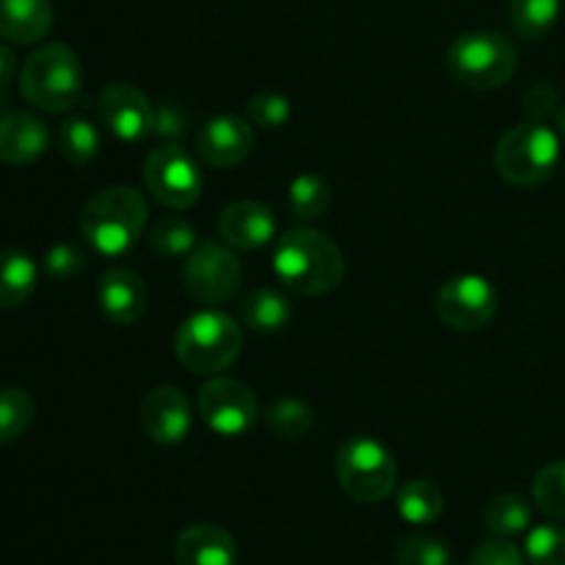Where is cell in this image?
I'll list each match as a JSON object with an SVG mask.
<instances>
[{"label": "cell", "instance_id": "22", "mask_svg": "<svg viewBox=\"0 0 565 565\" xmlns=\"http://www.w3.org/2000/svg\"><path fill=\"white\" fill-rule=\"evenodd\" d=\"M395 505L403 522L425 527V524H434L441 519V513H445V494L430 480H408L406 486L397 489Z\"/></svg>", "mask_w": 565, "mask_h": 565}, {"label": "cell", "instance_id": "25", "mask_svg": "<svg viewBox=\"0 0 565 565\" xmlns=\"http://www.w3.org/2000/svg\"><path fill=\"white\" fill-rule=\"evenodd\" d=\"M147 243L160 259H182L199 246V230L182 215H163L152 224Z\"/></svg>", "mask_w": 565, "mask_h": 565}, {"label": "cell", "instance_id": "4", "mask_svg": "<svg viewBox=\"0 0 565 565\" xmlns=\"http://www.w3.org/2000/svg\"><path fill=\"white\" fill-rule=\"evenodd\" d=\"M243 351V331L235 318L221 309L193 312L177 326L174 353L185 370L196 375H218L232 367Z\"/></svg>", "mask_w": 565, "mask_h": 565}, {"label": "cell", "instance_id": "19", "mask_svg": "<svg viewBox=\"0 0 565 565\" xmlns=\"http://www.w3.org/2000/svg\"><path fill=\"white\" fill-rule=\"evenodd\" d=\"M50 0H0V39L11 44L42 42L53 31Z\"/></svg>", "mask_w": 565, "mask_h": 565}, {"label": "cell", "instance_id": "36", "mask_svg": "<svg viewBox=\"0 0 565 565\" xmlns=\"http://www.w3.org/2000/svg\"><path fill=\"white\" fill-rule=\"evenodd\" d=\"M561 92L550 81H539L524 92V110L533 121H546L561 108Z\"/></svg>", "mask_w": 565, "mask_h": 565}, {"label": "cell", "instance_id": "30", "mask_svg": "<svg viewBox=\"0 0 565 565\" xmlns=\"http://www.w3.org/2000/svg\"><path fill=\"white\" fill-rule=\"evenodd\" d=\"M533 500L541 513L565 522V461H552L535 475Z\"/></svg>", "mask_w": 565, "mask_h": 565}, {"label": "cell", "instance_id": "32", "mask_svg": "<svg viewBox=\"0 0 565 565\" xmlns=\"http://www.w3.org/2000/svg\"><path fill=\"white\" fill-rule=\"evenodd\" d=\"M292 105L285 94L276 92H263L254 94L246 105V119L252 121L254 127H263V130H279L290 121Z\"/></svg>", "mask_w": 565, "mask_h": 565}, {"label": "cell", "instance_id": "18", "mask_svg": "<svg viewBox=\"0 0 565 565\" xmlns=\"http://www.w3.org/2000/svg\"><path fill=\"white\" fill-rule=\"evenodd\" d=\"M50 147V130L33 114H6L0 119V160L25 166L42 158Z\"/></svg>", "mask_w": 565, "mask_h": 565}, {"label": "cell", "instance_id": "17", "mask_svg": "<svg viewBox=\"0 0 565 565\" xmlns=\"http://www.w3.org/2000/svg\"><path fill=\"white\" fill-rule=\"evenodd\" d=\"M180 565H237V544L218 524H188L174 541Z\"/></svg>", "mask_w": 565, "mask_h": 565}, {"label": "cell", "instance_id": "24", "mask_svg": "<svg viewBox=\"0 0 565 565\" xmlns=\"http://www.w3.org/2000/svg\"><path fill=\"white\" fill-rule=\"evenodd\" d=\"M563 11V0H511L508 20L513 33L524 42H539L557 25Z\"/></svg>", "mask_w": 565, "mask_h": 565}, {"label": "cell", "instance_id": "23", "mask_svg": "<svg viewBox=\"0 0 565 565\" xmlns=\"http://www.w3.org/2000/svg\"><path fill=\"white\" fill-rule=\"evenodd\" d=\"M331 207V185L326 177L315 171H303L287 188V210L296 221H318L329 213Z\"/></svg>", "mask_w": 565, "mask_h": 565}, {"label": "cell", "instance_id": "16", "mask_svg": "<svg viewBox=\"0 0 565 565\" xmlns=\"http://www.w3.org/2000/svg\"><path fill=\"white\" fill-rule=\"evenodd\" d=\"M97 301L110 323L132 326L147 312L149 292L136 270L125 268V265H116V268L105 270L103 279H99Z\"/></svg>", "mask_w": 565, "mask_h": 565}, {"label": "cell", "instance_id": "31", "mask_svg": "<svg viewBox=\"0 0 565 565\" xmlns=\"http://www.w3.org/2000/svg\"><path fill=\"white\" fill-rule=\"evenodd\" d=\"M524 552L530 565H565V527L539 524L530 530Z\"/></svg>", "mask_w": 565, "mask_h": 565}, {"label": "cell", "instance_id": "27", "mask_svg": "<svg viewBox=\"0 0 565 565\" xmlns=\"http://www.w3.org/2000/svg\"><path fill=\"white\" fill-rule=\"evenodd\" d=\"M483 522L489 527L491 535L497 539H513V535H522L524 530L533 522V511H530L527 500L519 494H497L489 502L483 513Z\"/></svg>", "mask_w": 565, "mask_h": 565}, {"label": "cell", "instance_id": "13", "mask_svg": "<svg viewBox=\"0 0 565 565\" xmlns=\"http://www.w3.org/2000/svg\"><path fill=\"white\" fill-rule=\"evenodd\" d=\"M254 152V125L246 116L221 114L196 130V154L213 169H235Z\"/></svg>", "mask_w": 565, "mask_h": 565}, {"label": "cell", "instance_id": "8", "mask_svg": "<svg viewBox=\"0 0 565 565\" xmlns=\"http://www.w3.org/2000/svg\"><path fill=\"white\" fill-rule=\"evenodd\" d=\"M143 185L163 207L191 210L202 196V171L185 147L160 143L143 160Z\"/></svg>", "mask_w": 565, "mask_h": 565}, {"label": "cell", "instance_id": "12", "mask_svg": "<svg viewBox=\"0 0 565 565\" xmlns=\"http://www.w3.org/2000/svg\"><path fill=\"white\" fill-rule=\"evenodd\" d=\"M97 114L119 141L136 143L152 136L154 105L149 103L141 88L130 86V83L105 86L97 99Z\"/></svg>", "mask_w": 565, "mask_h": 565}, {"label": "cell", "instance_id": "15", "mask_svg": "<svg viewBox=\"0 0 565 565\" xmlns=\"http://www.w3.org/2000/svg\"><path fill=\"white\" fill-rule=\"evenodd\" d=\"M276 232H279V224H276L274 210L257 199H237L230 207H224L218 218L221 241L241 252H257L268 246Z\"/></svg>", "mask_w": 565, "mask_h": 565}, {"label": "cell", "instance_id": "34", "mask_svg": "<svg viewBox=\"0 0 565 565\" xmlns=\"http://www.w3.org/2000/svg\"><path fill=\"white\" fill-rule=\"evenodd\" d=\"M191 127V116L182 105L177 103H158L154 105V121H152V136L160 138L163 143H180L188 136Z\"/></svg>", "mask_w": 565, "mask_h": 565}, {"label": "cell", "instance_id": "2", "mask_svg": "<svg viewBox=\"0 0 565 565\" xmlns=\"http://www.w3.org/2000/svg\"><path fill=\"white\" fill-rule=\"evenodd\" d=\"M149 221L147 199L130 185H110L88 199L81 213V235L103 257H125Z\"/></svg>", "mask_w": 565, "mask_h": 565}, {"label": "cell", "instance_id": "14", "mask_svg": "<svg viewBox=\"0 0 565 565\" xmlns=\"http://www.w3.org/2000/svg\"><path fill=\"white\" fill-rule=\"evenodd\" d=\"M141 428L158 445H182L193 428V406L185 392L171 384L154 386L143 397Z\"/></svg>", "mask_w": 565, "mask_h": 565}, {"label": "cell", "instance_id": "37", "mask_svg": "<svg viewBox=\"0 0 565 565\" xmlns=\"http://www.w3.org/2000/svg\"><path fill=\"white\" fill-rule=\"evenodd\" d=\"M469 565H527V561L519 552V546L511 544V539H497L494 535L472 552Z\"/></svg>", "mask_w": 565, "mask_h": 565}, {"label": "cell", "instance_id": "6", "mask_svg": "<svg viewBox=\"0 0 565 565\" xmlns=\"http://www.w3.org/2000/svg\"><path fill=\"white\" fill-rule=\"evenodd\" d=\"M447 72L472 92H494L516 75L519 53L511 39L497 31L461 33L447 50Z\"/></svg>", "mask_w": 565, "mask_h": 565}, {"label": "cell", "instance_id": "20", "mask_svg": "<svg viewBox=\"0 0 565 565\" xmlns=\"http://www.w3.org/2000/svg\"><path fill=\"white\" fill-rule=\"evenodd\" d=\"M241 320L259 334H276L292 320V307L285 292L276 287H257L243 298Z\"/></svg>", "mask_w": 565, "mask_h": 565}, {"label": "cell", "instance_id": "7", "mask_svg": "<svg viewBox=\"0 0 565 565\" xmlns=\"http://www.w3.org/2000/svg\"><path fill=\"white\" fill-rule=\"evenodd\" d=\"M334 467L342 491L362 505H379L397 486L395 456L373 436H351L337 452Z\"/></svg>", "mask_w": 565, "mask_h": 565}, {"label": "cell", "instance_id": "38", "mask_svg": "<svg viewBox=\"0 0 565 565\" xmlns=\"http://www.w3.org/2000/svg\"><path fill=\"white\" fill-rule=\"evenodd\" d=\"M17 72V55L9 44H0V92H6V86L11 83Z\"/></svg>", "mask_w": 565, "mask_h": 565}, {"label": "cell", "instance_id": "35", "mask_svg": "<svg viewBox=\"0 0 565 565\" xmlns=\"http://www.w3.org/2000/svg\"><path fill=\"white\" fill-rule=\"evenodd\" d=\"M83 268H86V254L72 243H58L44 254V274L55 281L75 279L83 274Z\"/></svg>", "mask_w": 565, "mask_h": 565}, {"label": "cell", "instance_id": "40", "mask_svg": "<svg viewBox=\"0 0 565 565\" xmlns=\"http://www.w3.org/2000/svg\"><path fill=\"white\" fill-rule=\"evenodd\" d=\"M6 105H9V97H6V92H0V119L6 116Z\"/></svg>", "mask_w": 565, "mask_h": 565}, {"label": "cell", "instance_id": "1", "mask_svg": "<svg viewBox=\"0 0 565 565\" xmlns=\"http://www.w3.org/2000/svg\"><path fill=\"white\" fill-rule=\"evenodd\" d=\"M274 270L287 290L298 296H326L345 276V257L329 235L309 226H296L279 237Z\"/></svg>", "mask_w": 565, "mask_h": 565}, {"label": "cell", "instance_id": "33", "mask_svg": "<svg viewBox=\"0 0 565 565\" xmlns=\"http://www.w3.org/2000/svg\"><path fill=\"white\" fill-rule=\"evenodd\" d=\"M397 565H450V550L430 535H412L397 546Z\"/></svg>", "mask_w": 565, "mask_h": 565}, {"label": "cell", "instance_id": "28", "mask_svg": "<svg viewBox=\"0 0 565 565\" xmlns=\"http://www.w3.org/2000/svg\"><path fill=\"white\" fill-rule=\"evenodd\" d=\"M36 417V403L20 386H3L0 390V445L22 439Z\"/></svg>", "mask_w": 565, "mask_h": 565}, {"label": "cell", "instance_id": "9", "mask_svg": "<svg viewBox=\"0 0 565 565\" xmlns=\"http://www.w3.org/2000/svg\"><path fill=\"white\" fill-rule=\"evenodd\" d=\"M241 279V259L224 241H199V246L188 254L185 268H182L188 296L207 303V307L232 301L237 296Z\"/></svg>", "mask_w": 565, "mask_h": 565}, {"label": "cell", "instance_id": "26", "mask_svg": "<svg viewBox=\"0 0 565 565\" xmlns=\"http://www.w3.org/2000/svg\"><path fill=\"white\" fill-rule=\"evenodd\" d=\"M99 149H103V132L86 116H70L58 127V152L72 166L92 163V160H97Z\"/></svg>", "mask_w": 565, "mask_h": 565}, {"label": "cell", "instance_id": "3", "mask_svg": "<svg viewBox=\"0 0 565 565\" xmlns=\"http://www.w3.org/2000/svg\"><path fill=\"white\" fill-rule=\"evenodd\" d=\"M22 97L44 114H66L83 97V64L66 44H42L20 70Z\"/></svg>", "mask_w": 565, "mask_h": 565}, {"label": "cell", "instance_id": "11", "mask_svg": "<svg viewBox=\"0 0 565 565\" xmlns=\"http://www.w3.org/2000/svg\"><path fill=\"white\" fill-rule=\"evenodd\" d=\"M500 292L486 276L458 274L450 276L436 290V315L456 331H480L497 318Z\"/></svg>", "mask_w": 565, "mask_h": 565}, {"label": "cell", "instance_id": "10", "mask_svg": "<svg viewBox=\"0 0 565 565\" xmlns=\"http://www.w3.org/2000/svg\"><path fill=\"white\" fill-rule=\"evenodd\" d=\"M196 412L213 434L235 439V436H246L257 425L259 403L248 384L215 375L199 390Z\"/></svg>", "mask_w": 565, "mask_h": 565}, {"label": "cell", "instance_id": "39", "mask_svg": "<svg viewBox=\"0 0 565 565\" xmlns=\"http://www.w3.org/2000/svg\"><path fill=\"white\" fill-rule=\"evenodd\" d=\"M555 121H557V130H561V136H565V99L561 103V108H557Z\"/></svg>", "mask_w": 565, "mask_h": 565}, {"label": "cell", "instance_id": "29", "mask_svg": "<svg viewBox=\"0 0 565 565\" xmlns=\"http://www.w3.org/2000/svg\"><path fill=\"white\" fill-rule=\"evenodd\" d=\"M312 425H315L312 408H309L307 403L296 401V397L276 401L274 406L265 412V428L285 441L303 439V436H309Z\"/></svg>", "mask_w": 565, "mask_h": 565}, {"label": "cell", "instance_id": "21", "mask_svg": "<svg viewBox=\"0 0 565 565\" xmlns=\"http://www.w3.org/2000/svg\"><path fill=\"white\" fill-rule=\"evenodd\" d=\"M39 268L20 248L0 252V309H17L36 290Z\"/></svg>", "mask_w": 565, "mask_h": 565}, {"label": "cell", "instance_id": "5", "mask_svg": "<svg viewBox=\"0 0 565 565\" xmlns=\"http://www.w3.org/2000/svg\"><path fill=\"white\" fill-rule=\"evenodd\" d=\"M561 136L544 121H522L502 132L494 149L497 174L516 188H535L552 180L561 166Z\"/></svg>", "mask_w": 565, "mask_h": 565}]
</instances>
